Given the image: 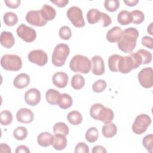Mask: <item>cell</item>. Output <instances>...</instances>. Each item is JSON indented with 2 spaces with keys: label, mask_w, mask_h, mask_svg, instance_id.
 I'll return each instance as SVG.
<instances>
[{
  "label": "cell",
  "mask_w": 153,
  "mask_h": 153,
  "mask_svg": "<svg viewBox=\"0 0 153 153\" xmlns=\"http://www.w3.org/2000/svg\"><path fill=\"white\" fill-rule=\"evenodd\" d=\"M139 31L135 27H128L123 31V35L117 42L118 48L125 53H131L136 45Z\"/></svg>",
  "instance_id": "obj_1"
},
{
  "label": "cell",
  "mask_w": 153,
  "mask_h": 153,
  "mask_svg": "<svg viewBox=\"0 0 153 153\" xmlns=\"http://www.w3.org/2000/svg\"><path fill=\"white\" fill-rule=\"evenodd\" d=\"M90 114L93 119L101 121L105 124L112 122L114 117V112L111 109L99 103H94L91 106Z\"/></svg>",
  "instance_id": "obj_2"
},
{
  "label": "cell",
  "mask_w": 153,
  "mask_h": 153,
  "mask_svg": "<svg viewBox=\"0 0 153 153\" xmlns=\"http://www.w3.org/2000/svg\"><path fill=\"white\" fill-rule=\"evenodd\" d=\"M69 67L70 69L75 72H80L86 74L90 72L91 63L87 57L77 54L74 56L71 60Z\"/></svg>",
  "instance_id": "obj_3"
},
{
  "label": "cell",
  "mask_w": 153,
  "mask_h": 153,
  "mask_svg": "<svg viewBox=\"0 0 153 153\" xmlns=\"http://www.w3.org/2000/svg\"><path fill=\"white\" fill-rule=\"evenodd\" d=\"M69 47L66 44H57L53 51L51 61L56 66H62L65 63L66 60L69 54Z\"/></svg>",
  "instance_id": "obj_4"
},
{
  "label": "cell",
  "mask_w": 153,
  "mask_h": 153,
  "mask_svg": "<svg viewBox=\"0 0 153 153\" xmlns=\"http://www.w3.org/2000/svg\"><path fill=\"white\" fill-rule=\"evenodd\" d=\"M1 65L5 70L17 71L22 68V60L18 55L7 54L2 56Z\"/></svg>",
  "instance_id": "obj_5"
},
{
  "label": "cell",
  "mask_w": 153,
  "mask_h": 153,
  "mask_svg": "<svg viewBox=\"0 0 153 153\" xmlns=\"http://www.w3.org/2000/svg\"><path fill=\"white\" fill-rule=\"evenodd\" d=\"M151 124V119L148 115L146 114H140L136 117L133 123L132 131L136 134H142L146 131Z\"/></svg>",
  "instance_id": "obj_6"
},
{
  "label": "cell",
  "mask_w": 153,
  "mask_h": 153,
  "mask_svg": "<svg viewBox=\"0 0 153 153\" xmlns=\"http://www.w3.org/2000/svg\"><path fill=\"white\" fill-rule=\"evenodd\" d=\"M68 19L72 25L76 27H82L85 25L82 11L80 8L76 6L70 7L66 13Z\"/></svg>",
  "instance_id": "obj_7"
},
{
  "label": "cell",
  "mask_w": 153,
  "mask_h": 153,
  "mask_svg": "<svg viewBox=\"0 0 153 153\" xmlns=\"http://www.w3.org/2000/svg\"><path fill=\"white\" fill-rule=\"evenodd\" d=\"M16 32L18 36L26 42H32L34 41L36 38V32L35 30L23 23L20 24L17 27Z\"/></svg>",
  "instance_id": "obj_8"
},
{
  "label": "cell",
  "mask_w": 153,
  "mask_h": 153,
  "mask_svg": "<svg viewBox=\"0 0 153 153\" xmlns=\"http://www.w3.org/2000/svg\"><path fill=\"white\" fill-rule=\"evenodd\" d=\"M153 70L151 67L145 68L140 71L137 78L141 86L145 88H149L153 85Z\"/></svg>",
  "instance_id": "obj_9"
},
{
  "label": "cell",
  "mask_w": 153,
  "mask_h": 153,
  "mask_svg": "<svg viewBox=\"0 0 153 153\" xmlns=\"http://www.w3.org/2000/svg\"><path fill=\"white\" fill-rule=\"evenodd\" d=\"M28 59L30 62L42 66L47 63L48 56L47 53L42 50H34L29 53Z\"/></svg>",
  "instance_id": "obj_10"
},
{
  "label": "cell",
  "mask_w": 153,
  "mask_h": 153,
  "mask_svg": "<svg viewBox=\"0 0 153 153\" xmlns=\"http://www.w3.org/2000/svg\"><path fill=\"white\" fill-rule=\"evenodd\" d=\"M26 20L29 24L39 27L45 26L47 22L42 18L40 10L29 11L26 15Z\"/></svg>",
  "instance_id": "obj_11"
},
{
  "label": "cell",
  "mask_w": 153,
  "mask_h": 153,
  "mask_svg": "<svg viewBox=\"0 0 153 153\" xmlns=\"http://www.w3.org/2000/svg\"><path fill=\"white\" fill-rule=\"evenodd\" d=\"M25 102L30 106L37 105L41 100V93L35 88L28 90L25 94Z\"/></svg>",
  "instance_id": "obj_12"
},
{
  "label": "cell",
  "mask_w": 153,
  "mask_h": 153,
  "mask_svg": "<svg viewBox=\"0 0 153 153\" xmlns=\"http://www.w3.org/2000/svg\"><path fill=\"white\" fill-rule=\"evenodd\" d=\"M134 69V64L131 57L128 55L126 56H121L118 64V70L122 74L129 73Z\"/></svg>",
  "instance_id": "obj_13"
},
{
  "label": "cell",
  "mask_w": 153,
  "mask_h": 153,
  "mask_svg": "<svg viewBox=\"0 0 153 153\" xmlns=\"http://www.w3.org/2000/svg\"><path fill=\"white\" fill-rule=\"evenodd\" d=\"M91 71L96 75H102L104 74L105 64L104 60L100 56H94L91 58Z\"/></svg>",
  "instance_id": "obj_14"
},
{
  "label": "cell",
  "mask_w": 153,
  "mask_h": 153,
  "mask_svg": "<svg viewBox=\"0 0 153 153\" xmlns=\"http://www.w3.org/2000/svg\"><path fill=\"white\" fill-rule=\"evenodd\" d=\"M16 118L20 123L29 124L33 120L34 115L30 109L23 108L20 109L17 112Z\"/></svg>",
  "instance_id": "obj_15"
},
{
  "label": "cell",
  "mask_w": 153,
  "mask_h": 153,
  "mask_svg": "<svg viewBox=\"0 0 153 153\" xmlns=\"http://www.w3.org/2000/svg\"><path fill=\"white\" fill-rule=\"evenodd\" d=\"M68 75L63 72H57L55 73L52 78L53 82L58 88H65L68 82Z\"/></svg>",
  "instance_id": "obj_16"
},
{
  "label": "cell",
  "mask_w": 153,
  "mask_h": 153,
  "mask_svg": "<svg viewBox=\"0 0 153 153\" xmlns=\"http://www.w3.org/2000/svg\"><path fill=\"white\" fill-rule=\"evenodd\" d=\"M30 83L29 76L25 73H22L17 75L14 81L13 84L14 87L18 89H22L26 88Z\"/></svg>",
  "instance_id": "obj_17"
},
{
  "label": "cell",
  "mask_w": 153,
  "mask_h": 153,
  "mask_svg": "<svg viewBox=\"0 0 153 153\" xmlns=\"http://www.w3.org/2000/svg\"><path fill=\"white\" fill-rule=\"evenodd\" d=\"M0 42L1 45L6 48H11L15 43V39L10 32L3 31L1 33Z\"/></svg>",
  "instance_id": "obj_18"
},
{
  "label": "cell",
  "mask_w": 153,
  "mask_h": 153,
  "mask_svg": "<svg viewBox=\"0 0 153 153\" xmlns=\"http://www.w3.org/2000/svg\"><path fill=\"white\" fill-rule=\"evenodd\" d=\"M123 35V30L119 26H114L109 29L106 33L107 40L112 43L118 42Z\"/></svg>",
  "instance_id": "obj_19"
},
{
  "label": "cell",
  "mask_w": 153,
  "mask_h": 153,
  "mask_svg": "<svg viewBox=\"0 0 153 153\" xmlns=\"http://www.w3.org/2000/svg\"><path fill=\"white\" fill-rule=\"evenodd\" d=\"M51 145L57 151L63 150L67 145V139L65 136L60 134H55Z\"/></svg>",
  "instance_id": "obj_20"
},
{
  "label": "cell",
  "mask_w": 153,
  "mask_h": 153,
  "mask_svg": "<svg viewBox=\"0 0 153 153\" xmlns=\"http://www.w3.org/2000/svg\"><path fill=\"white\" fill-rule=\"evenodd\" d=\"M41 16L44 20L46 22L53 20L56 15V10L51 6L44 4L40 10Z\"/></svg>",
  "instance_id": "obj_21"
},
{
  "label": "cell",
  "mask_w": 153,
  "mask_h": 153,
  "mask_svg": "<svg viewBox=\"0 0 153 153\" xmlns=\"http://www.w3.org/2000/svg\"><path fill=\"white\" fill-rule=\"evenodd\" d=\"M53 136L49 132H42L37 137V142L42 147H48L51 145Z\"/></svg>",
  "instance_id": "obj_22"
},
{
  "label": "cell",
  "mask_w": 153,
  "mask_h": 153,
  "mask_svg": "<svg viewBox=\"0 0 153 153\" xmlns=\"http://www.w3.org/2000/svg\"><path fill=\"white\" fill-rule=\"evenodd\" d=\"M73 100L72 97L67 93L60 94L58 101V106L62 109H67L72 105Z\"/></svg>",
  "instance_id": "obj_23"
},
{
  "label": "cell",
  "mask_w": 153,
  "mask_h": 153,
  "mask_svg": "<svg viewBox=\"0 0 153 153\" xmlns=\"http://www.w3.org/2000/svg\"><path fill=\"white\" fill-rule=\"evenodd\" d=\"M117 132V126L112 123H105L102 128V133L104 137L106 138H111L114 137Z\"/></svg>",
  "instance_id": "obj_24"
},
{
  "label": "cell",
  "mask_w": 153,
  "mask_h": 153,
  "mask_svg": "<svg viewBox=\"0 0 153 153\" xmlns=\"http://www.w3.org/2000/svg\"><path fill=\"white\" fill-rule=\"evenodd\" d=\"M60 93L55 89H48L45 93V99L47 102L50 105L57 104V101Z\"/></svg>",
  "instance_id": "obj_25"
},
{
  "label": "cell",
  "mask_w": 153,
  "mask_h": 153,
  "mask_svg": "<svg viewBox=\"0 0 153 153\" xmlns=\"http://www.w3.org/2000/svg\"><path fill=\"white\" fill-rule=\"evenodd\" d=\"M117 20L121 25H127L132 23V17L130 12L127 10L121 11L118 14Z\"/></svg>",
  "instance_id": "obj_26"
},
{
  "label": "cell",
  "mask_w": 153,
  "mask_h": 153,
  "mask_svg": "<svg viewBox=\"0 0 153 153\" xmlns=\"http://www.w3.org/2000/svg\"><path fill=\"white\" fill-rule=\"evenodd\" d=\"M68 121L74 126L79 125L82 121V117L81 113L77 111H72L68 114Z\"/></svg>",
  "instance_id": "obj_27"
},
{
  "label": "cell",
  "mask_w": 153,
  "mask_h": 153,
  "mask_svg": "<svg viewBox=\"0 0 153 153\" xmlns=\"http://www.w3.org/2000/svg\"><path fill=\"white\" fill-rule=\"evenodd\" d=\"M100 12L96 8L90 9L87 13V22L90 24H95L100 21Z\"/></svg>",
  "instance_id": "obj_28"
},
{
  "label": "cell",
  "mask_w": 153,
  "mask_h": 153,
  "mask_svg": "<svg viewBox=\"0 0 153 153\" xmlns=\"http://www.w3.org/2000/svg\"><path fill=\"white\" fill-rule=\"evenodd\" d=\"M85 84V79L80 74L74 75L71 79V86L75 90L81 89Z\"/></svg>",
  "instance_id": "obj_29"
},
{
  "label": "cell",
  "mask_w": 153,
  "mask_h": 153,
  "mask_svg": "<svg viewBox=\"0 0 153 153\" xmlns=\"http://www.w3.org/2000/svg\"><path fill=\"white\" fill-rule=\"evenodd\" d=\"M3 20L7 26H13L17 24L18 22V17L16 13L8 11L4 15Z\"/></svg>",
  "instance_id": "obj_30"
},
{
  "label": "cell",
  "mask_w": 153,
  "mask_h": 153,
  "mask_svg": "<svg viewBox=\"0 0 153 153\" xmlns=\"http://www.w3.org/2000/svg\"><path fill=\"white\" fill-rule=\"evenodd\" d=\"M69 127L65 123L59 122L53 126V132L54 134H60L66 136L69 134Z\"/></svg>",
  "instance_id": "obj_31"
},
{
  "label": "cell",
  "mask_w": 153,
  "mask_h": 153,
  "mask_svg": "<svg viewBox=\"0 0 153 153\" xmlns=\"http://www.w3.org/2000/svg\"><path fill=\"white\" fill-rule=\"evenodd\" d=\"M99 137V131L96 127L89 128L85 133V139L90 143L95 142Z\"/></svg>",
  "instance_id": "obj_32"
},
{
  "label": "cell",
  "mask_w": 153,
  "mask_h": 153,
  "mask_svg": "<svg viewBox=\"0 0 153 153\" xmlns=\"http://www.w3.org/2000/svg\"><path fill=\"white\" fill-rule=\"evenodd\" d=\"M121 56L117 54L111 55L108 59V67L112 72H118V64Z\"/></svg>",
  "instance_id": "obj_33"
},
{
  "label": "cell",
  "mask_w": 153,
  "mask_h": 153,
  "mask_svg": "<svg viewBox=\"0 0 153 153\" xmlns=\"http://www.w3.org/2000/svg\"><path fill=\"white\" fill-rule=\"evenodd\" d=\"M13 121L12 113L8 110H3L0 113V122L3 126H8Z\"/></svg>",
  "instance_id": "obj_34"
},
{
  "label": "cell",
  "mask_w": 153,
  "mask_h": 153,
  "mask_svg": "<svg viewBox=\"0 0 153 153\" xmlns=\"http://www.w3.org/2000/svg\"><path fill=\"white\" fill-rule=\"evenodd\" d=\"M13 136L16 140H24L27 136V130L23 126L17 127L13 131Z\"/></svg>",
  "instance_id": "obj_35"
},
{
  "label": "cell",
  "mask_w": 153,
  "mask_h": 153,
  "mask_svg": "<svg viewBox=\"0 0 153 153\" xmlns=\"http://www.w3.org/2000/svg\"><path fill=\"white\" fill-rule=\"evenodd\" d=\"M132 17V23L135 25L142 23L145 19L143 13L139 10H134L130 12Z\"/></svg>",
  "instance_id": "obj_36"
},
{
  "label": "cell",
  "mask_w": 153,
  "mask_h": 153,
  "mask_svg": "<svg viewBox=\"0 0 153 153\" xmlns=\"http://www.w3.org/2000/svg\"><path fill=\"white\" fill-rule=\"evenodd\" d=\"M142 145L149 152H153V135L149 134L146 135L142 139Z\"/></svg>",
  "instance_id": "obj_37"
},
{
  "label": "cell",
  "mask_w": 153,
  "mask_h": 153,
  "mask_svg": "<svg viewBox=\"0 0 153 153\" xmlns=\"http://www.w3.org/2000/svg\"><path fill=\"white\" fill-rule=\"evenodd\" d=\"M104 7L109 12H115L120 7L118 0H106L104 2Z\"/></svg>",
  "instance_id": "obj_38"
},
{
  "label": "cell",
  "mask_w": 153,
  "mask_h": 153,
  "mask_svg": "<svg viewBox=\"0 0 153 153\" xmlns=\"http://www.w3.org/2000/svg\"><path fill=\"white\" fill-rule=\"evenodd\" d=\"M142 57V64L146 65L150 63L152 61V56L151 52L145 50V49H140L137 51Z\"/></svg>",
  "instance_id": "obj_39"
},
{
  "label": "cell",
  "mask_w": 153,
  "mask_h": 153,
  "mask_svg": "<svg viewBox=\"0 0 153 153\" xmlns=\"http://www.w3.org/2000/svg\"><path fill=\"white\" fill-rule=\"evenodd\" d=\"M106 82L103 79H98L92 85V90L95 93H101L106 88Z\"/></svg>",
  "instance_id": "obj_40"
},
{
  "label": "cell",
  "mask_w": 153,
  "mask_h": 153,
  "mask_svg": "<svg viewBox=\"0 0 153 153\" xmlns=\"http://www.w3.org/2000/svg\"><path fill=\"white\" fill-rule=\"evenodd\" d=\"M59 34L61 39L64 40H69L71 38L72 31L69 26H63L60 28Z\"/></svg>",
  "instance_id": "obj_41"
},
{
  "label": "cell",
  "mask_w": 153,
  "mask_h": 153,
  "mask_svg": "<svg viewBox=\"0 0 153 153\" xmlns=\"http://www.w3.org/2000/svg\"><path fill=\"white\" fill-rule=\"evenodd\" d=\"M129 56L132 59V60L134 64V69L137 68L139 66H140L142 64V57L137 52L130 53Z\"/></svg>",
  "instance_id": "obj_42"
},
{
  "label": "cell",
  "mask_w": 153,
  "mask_h": 153,
  "mask_svg": "<svg viewBox=\"0 0 153 153\" xmlns=\"http://www.w3.org/2000/svg\"><path fill=\"white\" fill-rule=\"evenodd\" d=\"M75 153H88L89 147L84 142H79L75 148Z\"/></svg>",
  "instance_id": "obj_43"
},
{
  "label": "cell",
  "mask_w": 153,
  "mask_h": 153,
  "mask_svg": "<svg viewBox=\"0 0 153 153\" xmlns=\"http://www.w3.org/2000/svg\"><path fill=\"white\" fill-rule=\"evenodd\" d=\"M100 21L101 22L102 25L103 27H108L112 23V20L111 17L106 13H105L103 12H100Z\"/></svg>",
  "instance_id": "obj_44"
},
{
  "label": "cell",
  "mask_w": 153,
  "mask_h": 153,
  "mask_svg": "<svg viewBox=\"0 0 153 153\" xmlns=\"http://www.w3.org/2000/svg\"><path fill=\"white\" fill-rule=\"evenodd\" d=\"M141 42L143 46L149 49L153 48V39L152 37H150L148 36H145L142 38Z\"/></svg>",
  "instance_id": "obj_45"
},
{
  "label": "cell",
  "mask_w": 153,
  "mask_h": 153,
  "mask_svg": "<svg viewBox=\"0 0 153 153\" xmlns=\"http://www.w3.org/2000/svg\"><path fill=\"white\" fill-rule=\"evenodd\" d=\"M4 2L8 8L14 9L19 7L21 1L20 0H5Z\"/></svg>",
  "instance_id": "obj_46"
},
{
  "label": "cell",
  "mask_w": 153,
  "mask_h": 153,
  "mask_svg": "<svg viewBox=\"0 0 153 153\" xmlns=\"http://www.w3.org/2000/svg\"><path fill=\"white\" fill-rule=\"evenodd\" d=\"M51 2L54 4L56 6L60 8L65 7L69 2L68 0H55V1H50Z\"/></svg>",
  "instance_id": "obj_47"
},
{
  "label": "cell",
  "mask_w": 153,
  "mask_h": 153,
  "mask_svg": "<svg viewBox=\"0 0 153 153\" xmlns=\"http://www.w3.org/2000/svg\"><path fill=\"white\" fill-rule=\"evenodd\" d=\"M16 153H29L30 150L25 145H19L16 148Z\"/></svg>",
  "instance_id": "obj_48"
},
{
  "label": "cell",
  "mask_w": 153,
  "mask_h": 153,
  "mask_svg": "<svg viewBox=\"0 0 153 153\" xmlns=\"http://www.w3.org/2000/svg\"><path fill=\"white\" fill-rule=\"evenodd\" d=\"M92 153H106L105 148L101 145H96L93 148Z\"/></svg>",
  "instance_id": "obj_49"
},
{
  "label": "cell",
  "mask_w": 153,
  "mask_h": 153,
  "mask_svg": "<svg viewBox=\"0 0 153 153\" xmlns=\"http://www.w3.org/2000/svg\"><path fill=\"white\" fill-rule=\"evenodd\" d=\"M0 152L11 153V151L10 147L7 144L2 143L0 145Z\"/></svg>",
  "instance_id": "obj_50"
},
{
  "label": "cell",
  "mask_w": 153,
  "mask_h": 153,
  "mask_svg": "<svg viewBox=\"0 0 153 153\" xmlns=\"http://www.w3.org/2000/svg\"><path fill=\"white\" fill-rule=\"evenodd\" d=\"M124 2L129 7H133L135 6L138 2V0H128V1H124Z\"/></svg>",
  "instance_id": "obj_51"
},
{
  "label": "cell",
  "mask_w": 153,
  "mask_h": 153,
  "mask_svg": "<svg viewBox=\"0 0 153 153\" xmlns=\"http://www.w3.org/2000/svg\"><path fill=\"white\" fill-rule=\"evenodd\" d=\"M153 23H151L150 25L148 26L147 28V32L151 35H153V32H152V28H153Z\"/></svg>",
  "instance_id": "obj_52"
}]
</instances>
